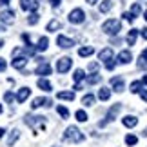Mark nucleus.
<instances>
[{"mask_svg": "<svg viewBox=\"0 0 147 147\" xmlns=\"http://www.w3.org/2000/svg\"><path fill=\"white\" fill-rule=\"evenodd\" d=\"M2 111H4V109H2V104H0V115H2Z\"/></svg>", "mask_w": 147, "mask_h": 147, "instance_id": "864d4df0", "label": "nucleus"}, {"mask_svg": "<svg viewBox=\"0 0 147 147\" xmlns=\"http://www.w3.org/2000/svg\"><path fill=\"white\" fill-rule=\"evenodd\" d=\"M56 113H58L62 118H69V109L64 107V105H58V107H56Z\"/></svg>", "mask_w": 147, "mask_h": 147, "instance_id": "7c9ffc66", "label": "nucleus"}, {"mask_svg": "<svg viewBox=\"0 0 147 147\" xmlns=\"http://www.w3.org/2000/svg\"><path fill=\"white\" fill-rule=\"evenodd\" d=\"M36 86L38 89H42V91H53V86H51V82L47 80V78H38V82H36Z\"/></svg>", "mask_w": 147, "mask_h": 147, "instance_id": "f3484780", "label": "nucleus"}, {"mask_svg": "<svg viewBox=\"0 0 147 147\" xmlns=\"http://www.w3.org/2000/svg\"><path fill=\"white\" fill-rule=\"evenodd\" d=\"M102 31L107 33V35H118V33L122 31V24H120V20H116V18H109V20H105L104 24H102Z\"/></svg>", "mask_w": 147, "mask_h": 147, "instance_id": "f03ea898", "label": "nucleus"}, {"mask_svg": "<svg viewBox=\"0 0 147 147\" xmlns=\"http://www.w3.org/2000/svg\"><path fill=\"white\" fill-rule=\"evenodd\" d=\"M111 89H113L115 93H122L123 89H125V82H123V78H122V76L111 78Z\"/></svg>", "mask_w": 147, "mask_h": 147, "instance_id": "6e6552de", "label": "nucleus"}, {"mask_svg": "<svg viewBox=\"0 0 147 147\" xmlns=\"http://www.w3.org/2000/svg\"><path fill=\"white\" fill-rule=\"evenodd\" d=\"M64 140L65 142H73V144H80L84 140V134L76 125H69L65 129V133H64Z\"/></svg>", "mask_w": 147, "mask_h": 147, "instance_id": "f257e3e1", "label": "nucleus"}, {"mask_svg": "<svg viewBox=\"0 0 147 147\" xmlns=\"http://www.w3.org/2000/svg\"><path fill=\"white\" fill-rule=\"evenodd\" d=\"M11 2V0H0V4H2V5H7Z\"/></svg>", "mask_w": 147, "mask_h": 147, "instance_id": "de8ad7c7", "label": "nucleus"}, {"mask_svg": "<svg viewBox=\"0 0 147 147\" xmlns=\"http://www.w3.org/2000/svg\"><path fill=\"white\" fill-rule=\"evenodd\" d=\"M49 47V38L47 36H40L38 38V44H36V49L38 51H46Z\"/></svg>", "mask_w": 147, "mask_h": 147, "instance_id": "412c9836", "label": "nucleus"}, {"mask_svg": "<svg viewBox=\"0 0 147 147\" xmlns=\"http://www.w3.org/2000/svg\"><path fill=\"white\" fill-rule=\"evenodd\" d=\"M56 44H58V47H62V49H71L73 46H75V40H71V38H67L64 35H58Z\"/></svg>", "mask_w": 147, "mask_h": 147, "instance_id": "1a4fd4ad", "label": "nucleus"}, {"mask_svg": "<svg viewBox=\"0 0 147 147\" xmlns=\"http://www.w3.org/2000/svg\"><path fill=\"white\" fill-rule=\"evenodd\" d=\"M5 69H7V62H5L4 58H0V73H4Z\"/></svg>", "mask_w": 147, "mask_h": 147, "instance_id": "58836bf2", "label": "nucleus"}, {"mask_svg": "<svg viewBox=\"0 0 147 147\" xmlns=\"http://www.w3.org/2000/svg\"><path fill=\"white\" fill-rule=\"evenodd\" d=\"M73 80H75V84H80L82 80H86V71H84V69H76L75 75H73Z\"/></svg>", "mask_w": 147, "mask_h": 147, "instance_id": "5701e85b", "label": "nucleus"}, {"mask_svg": "<svg viewBox=\"0 0 147 147\" xmlns=\"http://www.w3.org/2000/svg\"><path fill=\"white\" fill-rule=\"evenodd\" d=\"M42 105H46V107H51L53 105V102H51L49 98H44V96H38L33 100V104H31V109H38V107H42Z\"/></svg>", "mask_w": 147, "mask_h": 147, "instance_id": "f8f14e48", "label": "nucleus"}, {"mask_svg": "<svg viewBox=\"0 0 147 147\" xmlns=\"http://www.w3.org/2000/svg\"><path fill=\"white\" fill-rule=\"evenodd\" d=\"M133 60V55H131V51H120L118 53V58H116V64H122V65H125V64H129V62Z\"/></svg>", "mask_w": 147, "mask_h": 147, "instance_id": "9d476101", "label": "nucleus"}, {"mask_svg": "<svg viewBox=\"0 0 147 147\" xmlns=\"http://www.w3.org/2000/svg\"><path fill=\"white\" fill-rule=\"evenodd\" d=\"M18 138H20V131H18V129H13L11 134H9V138H7V145H15V142Z\"/></svg>", "mask_w": 147, "mask_h": 147, "instance_id": "b1692460", "label": "nucleus"}, {"mask_svg": "<svg viewBox=\"0 0 147 147\" xmlns=\"http://www.w3.org/2000/svg\"><path fill=\"white\" fill-rule=\"evenodd\" d=\"M4 134H5V129H4V127H0V138H2Z\"/></svg>", "mask_w": 147, "mask_h": 147, "instance_id": "49530a36", "label": "nucleus"}, {"mask_svg": "<svg viewBox=\"0 0 147 147\" xmlns=\"http://www.w3.org/2000/svg\"><path fill=\"white\" fill-rule=\"evenodd\" d=\"M71 67H73V60L69 58V56H62V58H58V62H56V71H58L60 75L67 73Z\"/></svg>", "mask_w": 147, "mask_h": 147, "instance_id": "20e7f679", "label": "nucleus"}, {"mask_svg": "<svg viewBox=\"0 0 147 147\" xmlns=\"http://www.w3.org/2000/svg\"><path fill=\"white\" fill-rule=\"evenodd\" d=\"M38 20H40V15H38V13H31L29 18H27V24H29V26H35Z\"/></svg>", "mask_w": 147, "mask_h": 147, "instance_id": "72a5a7b5", "label": "nucleus"}, {"mask_svg": "<svg viewBox=\"0 0 147 147\" xmlns=\"http://www.w3.org/2000/svg\"><path fill=\"white\" fill-rule=\"evenodd\" d=\"M98 58L104 62V64H105V62H109V60H113V49H111V47L102 49L100 53H98Z\"/></svg>", "mask_w": 147, "mask_h": 147, "instance_id": "dca6fc26", "label": "nucleus"}, {"mask_svg": "<svg viewBox=\"0 0 147 147\" xmlns=\"http://www.w3.org/2000/svg\"><path fill=\"white\" fill-rule=\"evenodd\" d=\"M102 80V76L98 75V73H93V75L87 76V84H91V86H94V84H98Z\"/></svg>", "mask_w": 147, "mask_h": 147, "instance_id": "c756f323", "label": "nucleus"}, {"mask_svg": "<svg viewBox=\"0 0 147 147\" xmlns=\"http://www.w3.org/2000/svg\"><path fill=\"white\" fill-rule=\"evenodd\" d=\"M140 35H142L144 40H147V27H144V29H140Z\"/></svg>", "mask_w": 147, "mask_h": 147, "instance_id": "79ce46f5", "label": "nucleus"}, {"mask_svg": "<svg viewBox=\"0 0 147 147\" xmlns=\"http://www.w3.org/2000/svg\"><path fill=\"white\" fill-rule=\"evenodd\" d=\"M147 67V62L142 58V56H140V60H138V69H145Z\"/></svg>", "mask_w": 147, "mask_h": 147, "instance_id": "ea45409f", "label": "nucleus"}, {"mask_svg": "<svg viewBox=\"0 0 147 147\" xmlns=\"http://www.w3.org/2000/svg\"><path fill=\"white\" fill-rule=\"evenodd\" d=\"M144 18H145V20H147V11H145V13H144Z\"/></svg>", "mask_w": 147, "mask_h": 147, "instance_id": "603ef678", "label": "nucleus"}, {"mask_svg": "<svg viewBox=\"0 0 147 147\" xmlns=\"http://www.w3.org/2000/svg\"><path fill=\"white\" fill-rule=\"evenodd\" d=\"M60 27H62V22L55 18V20H49V22H47V27H46V29H47L49 33H53V31H58Z\"/></svg>", "mask_w": 147, "mask_h": 147, "instance_id": "aec40b11", "label": "nucleus"}, {"mask_svg": "<svg viewBox=\"0 0 147 147\" xmlns=\"http://www.w3.org/2000/svg\"><path fill=\"white\" fill-rule=\"evenodd\" d=\"M138 2H140V4H147V0H138Z\"/></svg>", "mask_w": 147, "mask_h": 147, "instance_id": "3c124183", "label": "nucleus"}, {"mask_svg": "<svg viewBox=\"0 0 147 147\" xmlns=\"http://www.w3.org/2000/svg\"><path fill=\"white\" fill-rule=\"evenodd\" d=\"M131 13L134 16H140V13H142V4H140V2H134L133 7H131Z\"/></svg>", "mask_w": 147, "mask_h": 147, "instance_id": "473e14b6", "label": "nucleus"}, {"mask_svg": "<svg viewBox=\"0 0 147 147\" xmlns=\"http://www.w3.org/2000/svg\"><path fill=\"white\" fill-rule=\"evenodd\" d=\"M98 98L100 100H109L111 98V89L109 87H102L98 91Z\"/></svg>", "mask_w": 147, "mask_h": 147, "instance_id": "a878e982", "label": "nucleus"}, {"mask_svg": "<svg viewBox=\"0 0 147 147\" xmlns=\"http://www.w3.org/2000/svg\"><path fill=\"white\" fill-rule=\"evenodd\" d=\"M94 100H96V98H94V94L89 93V94H86V96H82V104L86 105V107H89V105L94 104Z\"/></svg>", "mask_w": 147, "mask_h": 147, "instance_id": "cd10ccee", "label": "nucleus"}, {"mask_svg": "<svg viewBox=\"0 0 147 147\" xmlns=\"http://www.w3.org/2000/svg\"><path fill=\"white\" fill-rule=\"evenodd\" d=\"M38 0H20V7L24 11H31V13H36L38 9Z\"/></svg>", "mask_w": 147, "mask_h": 147, "instance_id": "0eeeda50", "label": "nucleus"}, {"mask_svg": "<svg viewBox=\"0 0 147 147\" xmlns=\"http://www.w3.org/2000/svg\"><path fill=\"white\" fill-rule=\"evenodd\" d=\"M122 18L127 20V22H134V18H136V16H134L131 11H123V13H122Z\"/></svg>", "mask_w": 147, "mask_h": 147, "instance_id": "f704fd0d", "label": "nucleus"}, {"mask_svg": "<svg viewBox=\"0 0 147 147\" xmlns=\"http://www.w3.org/2000/svg\"><path fill=\"white\" fill-rule=\"evenodd\" d=\"M115 67H116V62H115V60H109V62H105V69H107V71H113Z\"/></svg>", "mask_w": 147, "mask_h": 147, "instance_id": "e433bc0d", "label": "nucleus"}, {"mask_svg": "<svg viewBox=\"0 0 147 147\" xmlns=\"http://www.w3.org/2000/svg\"><path fill=\"white\" fill-rule=\"evenodd\" d=\"M51 71H53V69H51V65L47 64V62H42V64H40V65H38L36 69H35V73H36V75H40L42 78L49 76V75H51Z\"/></svg>", "mask_w": 147, "mask_h": 147, "instance_id": "9b49d317", "label": "nucleus"}, {"mask_svg": "<svg viewBox=\"0 0 147 147\" xmlns=\"http://www.w3.org/2000/svg\"><path fill=\"white\" fill-rule=\"evenodd\" d=\"M67 18H69L71 24H82V22L86 20V11L80 9V7H76V9H73L71 13H69Z\"/></svg>", "mask_w": 147, "mask_h": 147, "instance_id": "39448f33", "label": "nucleus"}, {"mask_svg": "<svg viewBox=\"0 0 147 147\" xmlns=\"http://www.w3.org/2000/svg\"><path fill=\"white\" fill-rule=\"evenodd\" d=\"M142 58H144V60H145V62H147V47H145V49H144V51H142Z\"/></svg>", "mask_w": 147, "mask_h": 147, "instance_id": "a18cd8bd", "label": "nucleus"}, {"mask_svg": "<svg viewBox=\"0 0 147 147\" xmlns=\"http://www.w3.org/2000/svg\"><path fill=\"white\" fill-rule=\"evenodd\" d=\"M4 100L7 102V104H13V100H16V96L11 91H7V93H4Z\"/></svg>", "mask_w": 147, "mask_h": 147, "instance_id": "c9c22d12", "label": "nucleus"}, {"mask_svg": "<svg viewBox=\"0 0 147 147\" xmlns=\"http://www.w3.org/2000/svg\"><path fill=\"white\" fill-rule=\"evenodd\" d=\"M0 31H2V26H0Z\"/></svg>", "mask_w": 147, "mask_h": 147, "instance_id": "5fc2aeb1", "label": "nucleus"}, {"mask_svg": "<svg viewBox=\"0 0 147 147\" xmlns=\"http://www.w3.org/2000/svg\"><path fill=\"white\" fill-rule=\"evenodd\" d=\"M122 123H123V127H136L138 125V118L136 116H133V115H127V116H123L122 118Z\"/></svg>", "mask_w": 147, "mask_h": 147, "instance_id": "4468645a", "label": "nucleus"}, {"mask_svg": "<svg viewBox=\"0 0 147 147\" xmlns=\"http://www.w3.org/2000/svg\"><path fill=\"white\" fill-rule=\"evenodd\" d=\"M29 94H31L29 87H22V89H18V93H16L15 96H16V102H18V104H24V102L29 98Z\"/></svg>", "mask_w": 147, "mask_h": 147, "instance_id": "ddd939ff", "label": "nucleus"}, {"mask_svg": "<svg viewBox=\"0 0 147 147\" xmlns=\"http://www.w3.org/2000/svg\"><path fill=\"white\" fill-rule=\"evenodd\" d=\"M86 2H87L89 5H94V4H98V2H100V0H86Z\"/></svg>", "mask_w": 147, "mask_h": 147, "instance_id": "c03bdc74", "label": "nucleus"}, {"mask_svg": "<svg viewBox=\"0 0 147 147\" xmlns=\"http://www.w3.org/2000/svg\"><path fill=\"white\" fill-rule=\"evenodd\" d=\"M93 53H94V47L93 46H84V47L78 49V55H80V56H91Z\"/></svg>", "mask_w": 147, "mask_h": 147, "instance_id": "4be33fe9", "label": "nucleus"}, {"mask_svg": "<svg viewBox=\"0 0 147 147\" xmlns=\"http://www.w3.org/2000/svg\"><path fill=\"white\" fill-rule=\"evenodd\" d=\"M4 47V40H0V49H2Z\"/></svg>", "mask_w": 147, "mask_h": 147, "instance_id": "8fccbe9b", "label": "nucleus"}, {"mask_svg": "<svg viewBox=\"0 0 147 147\" xmlns=\"http://www.w3.org/2000/svg\"><path fill=\"white\" fill-rule=\"evenodd\" d=\"M140 98L144 102H147V89H142V91H140Z\"/></svg>", "mask_w": 147, "mask_h": 147, "instance_id": "a19ab883", "label": "nucleus"}, {"mask_svg": "<svg viewBox=\"0 0 147 147\" xmlns=\"http://www.w3.org/2000/svg\"><path fill=\"white\" fill-rule=\"evenodd\" d=\"M98 69H100V65L96 64V62H91V64H89V71H93V73H98Z\"/></svg>", "mask_w": 147, "mask_h": 147, "instance_id": "4c0bfd02", "label": "nucleus"}, {"mask_svg": "<svg viewBox=\"0 0 147 147\" xmlns=\"http://www.w3.org/2000/svg\"><path fill=\"white\" fill-rule=\"evenodd\" d=\"M120 111H122V104H115V105H113L109 111H107V116H105V120H102V122L98 123V125H100V127H105L109 122H113V120H115V118H116V115H118Z\"/></svg>", "mask_w": 147, "mask_h": 147, "instance_id": "7ed1b4c3", "label": "nucleus"}, {"mask_svg": "<svg viewBox=\"0 0 147 147\" xmlns=\"http://www.w3.org/2000/svg\"><path fill=\"white\" fill-rule=\"evenodd\" d=\"M27 64V56H15L13 62H11V65L15 67V69H24Z\"/></svg>", "mask_w": 147, "mask_h": 147, "instance_id": "2eb2a0df", "label": "nucleus"}, {"mask_svg": "<svg viewBox=\"0 0 147 147\" xmlns=\"http://www.w3.org/2000/svg\"><path fill=\"white\" fill-rule=\"evenodd\" d=\"M136 144H138V136H136V134H125V145L134 147Z\"/></svg>", "mask_w": 147, "mask_h": 147, "instance_id": "bb28decb", "label": "nucleus"}, {"mask_svg": "<svg viewBox=\"0 0 147 147\" xmlns=\"http://www.w3.org/2000/svg\"><path fill=\"white\" fill-rule=\"evenodd\" d=\"M56 96H58L60 100H75V93H73V91H60L58 94H56Z\"/></svg>", "mask_w": 147, "mask_h": 147, "instance_id": "393cba45", "label": "nucleus"}, {"mask_svg": "<svg viewBox=\"0 0 147 147\" xmlns=\"http://www.w3.org/2000/svg\"><path fill=\"white\" fill-rule=\"evenodd\" d=\"M98 9H100V13H109V11L113 9V0H102Z\"/></svg>", "mask_w": 147, "mask_h": 147, "instance_id": "6ab92c4d", "label": "nucleus"}, {"mask_svg": "<svg viewBox=\"0 0 147 147\" xmlns=\"http://www.w3.org/2000/svg\"><path fill=\"white\" fill-rule=\"evenodd\" d=\"M138 35H140V29H129V33H127V46H134Z\"/></svg>", "mask_w": 147, "mask_h": 147, "instance_id": "a211bd4d", "label": "nucleus"}, {"mask_svg": "<svg viewBox=\"0 0 147 147\" xmlns=\"http://www.w3.org/2000/svg\"><path fill=\"white\" fill-rule=\"evenodd\" d=\"M49 2H51V5H53V7H58L62 0H49Z\"/></svg>", "mask_w": 147, "mask_h": 147, "instance_id": "37998d69", "label": "nucleus"}, {"mask_svg": "<svg viewBox=\"0 0 147 147\" xmlns=\"http://www.w3.org/2000/svg\"><path fill=\"white\" fill-rule=\"evenodd\" d=\"M75 116H76V120L78 122H87V113L86 111H82V109H78L75 113Z\"/></svg>", "mask_w": 147, "mask_h": 147, "instance_id": "2f4dec72", "label": "nucleus"}, {"mask_svg": "<svg viewBox=\"0 0 147 147\" xmlns=\"http://www.w3.org/2000/svg\"><path fill=\"white\" fill-rule=\"evenodd\" d=\"M142 87H144V84H142V82H138V80H134L131 86H129L131 93H140V91H142Z\"/></svg>", "mask_w": 147, "mask_h": 147, "instance_id": "c85d7f7f", "label": "nucleus"}, {"mask_svg": "<svg viewBox=\"0 0 147 147\" xmlns=\"http://www.w3.org/2000/svg\"><path fill=\"white\" fill-rule=\"evenodd\" d=\"M142 84H144V86H147V75H145V76L142 78Z\"/></svg>", "mask_w": 147, "mask_h": 147, "instance_id": "09e8293b", "label": "nucleus"}, {"mask_svg": "<svg viewBox=\"0 0 147 147\" xmlns=\"http://www.w3.org/2000/svg\"><path fill=\"white\" fill-rule=\"evenodd\" d=\"M0 22H4L5 26H11L15 22V11L13 9H4L0 13Z\"/></svg>", "mask_w": 147, "mask_h": 147, "instance_id": "423d86ee", "label": "nucleus"}]
</instances>
